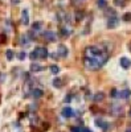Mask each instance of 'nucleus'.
Returning <instances> with one entry per match:
<instances>
[{
  "label": "nucleus",
  "mask_w": 131,
  "mask_h": 132,
  "mask_svg": "<svg viewBox=\"0 0 131 132\" xmlns=\"http://www.w3.org/2000/svg\"><path fill=\"white\" fill-rule=\"evenodd\" d=\"M82 128L81 127H72V132H81Z\"/></svg>",
  "instance_id": "obj_28"
},
{
  "label": "nucleus",
  "mask_w": 131,
  "mask_h": 132,
  "mask_svg": "<svg viewBox=\"0 0 131 132\" xmlns=\"http://www.w3.org/2000/svg\"><path fill=\"white\" fill-rule=\"evenodd\" d=\"M86 53H87L90 57H98V56L102 53V50L99 49V48H97V46H90V48L86 49Z\"/></svg>",
  "instance_id": "obj_2"
},
{
  "label": "nucleus",
  "mask_w": 131,
  "mask_h": 132,
  "mask_svg": "<svg viewBox=\"0 0 131 132\" xmlns=\"http://www.w3.org/2000/svg\"><path fill=\"white\" fill-rule=\"evenodd\" d=\"M94 102H97V103H99V102H102V100L105 99V94L102 91H99V92H97L95 95H94Z\"/></svg>",
  "instance_id": "obj_13"
},
{
  "label": "nucleus",
  "mask_w": 131,
  "mask_h": 132,
  "mask_svg": "<svg viewBox=\"0 0 131 132\" xmlns=\"http://www.w3.org/2000/svg\"><path fill=\"white\" fill-rule=\"evenodd\" d=\"M83 63H85V67L89 70H98L99 67H101V63L98 62V60L94 57H86L85 61H83Z\"/></svg>",
  "instance_id": "obj_1"
},
{
  "label": "nucleus",
  "mask_w": 131,
  "mask_h": 132,
  "mask_svg": "<svg viewBox=\"0 0 131 132\" xmlns=\"http://www.w3.org/2000/svg\"><path fill=\"white\" fill-rule=\"evenodd\" d=\"M37 54H38V58H46L49 56V53L46 48H37Z\"/></svg>",
  "instance_id": "obj_10"
},
{
  "label": "nucleus",
  "mask_w": 131,
  "mask_h": 132,
  "mask_svg": "<svg viewBox=\"0 0 131 132\" xmlns=\"http://www.w3.org/2000/svg\"><path fill=\"white\" fill-rule=\"evenodd\" d=\"M11 1H12V4H19V3H20V0H11Z\"/></svg>",
  "instance_id": "obj_31"
},
{
  "label": "nucleus",
  "mask_w": 131,
  "mask_h": 132,
  "mask_svg": "<svg viewBox=\"0 0 131 132\" xmlns=\"http://www.w3.org/2000/svg\"><path fill=\"white\" fill-rule=\"evenodd\" d=\"M32 95H33V98L38 99V98H41L44 95V92H43V90H40V89H33L32 90Z\"/></svg>",
  "instance_id": "obj_14"
},
{
  "label": "nucleus",
  "mask_w": 131,
  "mask_h": 132,
  "mask_svg": "<svg viewBox=\"0 0 131 132\" xmlns=\"http://www.w3.org/2000/svg\"><path fill=\"white\" fill-rule=\"evenodd\" d=\"M57 54H58V57H62V58H66L68 57V54H69V50H68V48L65 46V45H58V48H57Z\"/></svg>",
  "instance_id": "obj_3"
},
{
  "label": "nucleus",
  "mask_w": 131,
  "mask_h": 132,
  "mask_svg": "<svg viewBox=\"0 0 131 132\" xmlns=\"http://www.w3.org/2000/svg\"><path fill=\"white\" fill-rule=\"evenodd\" d=\"M17 57H19V60H24V58L27 57L25 52H20V53H19V56H17Z\"/></svg>",
  "instance_id": "obj_25"
},
{
  "label": "nucleus",
  "mask_w": 131,
  "mask_h": 132,
  "mask_svg": "<svg viewBox=\"0 0 131 132\" xmlns=\"http://www.w3.org/2000/svg\"><path fill=\"white\" fill-rule=\"evenodd\" d=\"M41 25H43V24H41L40 21H37V22H35V24L32 25V29L37 32V30H40V29H41Z\"/></svg>",
  "instance_id": "obj_19"
},
{
  "label": "nucleus",
  "mask_w": 131,
  "mask_h": 132,
  "mask_svg": "<svg viewBox=\"0 0 131 132\" xmlns=\"http://www.w3.org/2000/svg\"><path fill=\"white\" fill-rule=\"evenodd\" d=\"M122 19H123V21L130 22V21H131V13H129V12H127V13H124V15H123V17H122Z\"/></svg>",
  "instance_id": "obj_22"
},
{
  "label": "nucleus",
  "mask_w": 131,
  "mask_h": 132,
  "mask_svg": "<svg viewBox=\"0 0 131 132\" xmlns=\"http://www.w3.org/2000/svg\"><path fill=\"white\" fill-rule=\"evenodd\" d=\"M81 132H93L91 130H89V128H82V131Z\"/></svg>",
  "instance_id": "obj_30"
},
{
  "label": "nucleus",
  "mask_w": 131,
  "mask_h": 132,
  "mask_svg": "<svg viewBox=\"0 0 131 132\" xmlns=\"http://www.w3.org/2000/svg\"><path fill=\"white\" fill-rule=\"evenodd\" d=\"M53 86L57 87V89H60L61 86H62V81H61L60 78H54V79H53Z\"/></svg>",
  "instance_id": "obj_16"
},
{
  "label": "nucleus",
  "mask_w": 131,
  "mask_h": 132,
  "mask_svg": "<svg viewBox=\"0 0 131 132\" xmlns=\"http://www.w3.org/2000/svg\"><path fill=\"white\" fill-rule=\"evenodd\" d=\"M61 32H62V36H65V37L70 36V29H68V28H62V29H61Z\"/></svg>",
  "instance_id": "obj_23"
},
{
  "label": "nucleus",
  "mask_w": 131,
  "mask_h": 132,
  "mask_svg": "<svg viewBox=\"0 0 131 132\" xmlns=\"http://www.w3.org/2000/svg\"><path fill=\"white\" fill-rule=\"evenodd\" d=\"M110 111H111V114L113 115H115V116H119V115H122V107L121 106H116V104H113L111 106V108H110Z\"/></svg>",
  "instance_id": "obj_9"
},
{
  "label": "nucleus",
  "mask_w": 131,
  "mask_h": 132,
  "mask_svg": "<svg viewBox=\"0 0 131 132\" xmlns=\"http://www.w3.org/2000/svg\"><path fill=\"white\" fill-rule=\"evenodd\" d=\"M119 63H121V66L123 67V69H129V67L131 66V61L126 57H122L121 60H119Z\"/></svg>",
  "instance_id": "obj_12"
},
{
  "label": "nucleus",
  "mask_w": 131,
  "mask_h": 132,
  "mask_svg": "<svg viewBox=\"0 0 131 132\" xmlns=\"http://www.w3.org/2000/svg\"><path fill=\"white\" fill-rule=\"evenodd\" d=\"M78 1H85V0H78Z\"/></svg>",
  "instance_id": "obj_34"
},
{
  "label": "nucleus",
  "mask_w": 131,
  "mask_h": 132,
  "mask_svg": "<svg viewBox=\"0 0 131 132\" xmlns=\"http://www.w3.org/2000/svg\"><path fill=\"white\" fill-rule=\"evenodd\" d=\"M70 100H72V97H70V95H68V97L65 98V102H70Z\"/></svg>",
  "instance_id": "obj_29"
},
{
  "label": "nucleus",
  "mask_w": 131,
  "mask_h": 132,
  "mask_svg": "<svg viewBox=\"0 0 131 132\" xmlns=\"http://www.w3.org/2000/svg\"><path fill=\"white\" fill-rule=\"evenodd\" d=\"M131 95V91L130 90H122V91H118L116 92V97L121 98V99H127Z\"/></svg>",
  "instance_id": "obj_11"
},
{
  "label": "nucleus",
  "mask_w": 131,
  "mask_h": 132,
  "mask_svg": "<svg viewBox=\"0 0 131 132\" xmlns=\"http://www.w3.org/2000/svg\"><path fill=\"white\" fill-rule=\"evenodd\" d=\"M51 71H52V74H58L60 73V67L53 65V66H51Z\"/></svg>",
  "instance_id": "obj_21"
},
{
  "label": "nucleus",
  "mask_w": 131,
  "mask_h": 132,
  "mask_svg": "<svg viewBox=\"0 0 131 132\" xmlns=\"http://www.w3.org/2000/svg\"><path fill=\"white\" fill-rule=\"evenodd\" d=\"M115 5H124V0H114Z\"/></svg>",
  "instance_id": "obj_26"
},
{
  "label": "nucleus",
  "mask_w": 131,
  "mask_h": 132,
  "mask_svg": "<svg viewBox=\"0 0 131 132\" xmlns=\"http://www.w3.org/2000/svg\"><path fill=\"white\" fill-rule=\"evenodd\" d=\"M21 22L24 25L29 24V12H28V9H23V12H21Z\"/></svg>",
  "instance_id": "obj_8"
},
{
  "label": "nucleus",
  "mask_w": 131,
  "mask_h": 132,
  "mask_svg": "<svg viewBox=\"0 0 131 132\" xmlns=\"http://www.w3.org/2000/svg\"><path fill=\"white\" fill-rule=\"evenodd\" d=\"M20 41H21V44L23 45H28L29 44V36H21V38H20Z\"/></svg>",
  "instance_id": "obj_17"
},
{
  "label": "nucleus",
  "mask_w": 131,
  "mask_h": 132,
  "mask_svg": "<svg viewBox=\"0 0 131 132\" xmlns=\"http://www.w3.org/2000/svg\"><path fill=\"white\" fill-rule=\"evenodd\" d=\"M44 38L46 41H49V42H53V41L57 40V35L54 32H52V30H46V32H44Z\"/></svg>",
  "instance_id": "obj_5"
},
{
  "label": "nucleus",
  "mask_w": 131,
  "mask_h": 132,
  "mask_svg": "<svg viewBox=\"0 0 131 132\" xmlns=\"http://www.w3.org/2000/svg\"><path fill=\"white\" fill-rule=\"evenodd\" d=\"M5 56H7V60H8V61H11V60L13 58V56H15V54H13V52H12L11 49H8L7 52H5Z\"/></svg>",
  "instance_id": "obj_20"
},
{
  "label": "nucleus",
  "mask_w": 131,
  "mask_h": 132,
  "mask_svg": "<svg viewBox=\"0 0 131 132\" xmlns=\"http://www.w3.org/2000/svg\"><path fill=\"white\" fill-rule=\"evenodd\" d=\"M95 124L98 125L102 131H105V132L109 130V127H110V124H109L107 122H105V120H102V119H97L95 120Z\"/></svg>",
  "instance_id": "obj_7"
},
{
  "label": "nucleus",
  "mask_w": 131,
  "mask_h": 132,
  "mask_svg": "<svg viewBox=\"0 0 131 132\" xmlns=\"http://www.w3.org/2000/svg\"><path fill=\"white\" fill-rule=\"evenodd\" d=\"M29 57H30V60H33V61H35V60H37V58H38V54H37V48H36V49L33 50L32 53H30V54H29Z\"/></svg>",
  "instance_id": "obj_18"
},
{
  "label": "nucleus",
  "mask_w": 131,
  "mask_h": 132,
  "mask_svg": "<svg viewBox=\"0 0 131 132\" xmlns=\"http://www.w3.org/2000/svg\"><path fill=\"white\" fill-rule=\"evenodd\" d=\"M119 24V19L116 17V16H111V17H109L107 20V28H110V29H114V28H116Z\"/></svg>",
  "instance_id": "obj_4"
},
{
  "label": "nucleus",
  "mask_w": 131,
  "mask_h": 132,
  "mask_svg": "<svg viewBox=\"0 0 131 132\" xmlns=\"http://www.w3.org/2000/svg\"><path fill=\"white\" fill-rule=\"evenodd\" d=\"M97 5H98L99 8H105L106 7V0H98V1H97Z\"/></svg>",
  "instance_id": "obj_24"
},
{
  "label": "nucleus",
  "mask_w": 131,
  "mask_h": 132,
  "mask_svg": "<svg viewBox=\"0 0 131 132\" xmlns=\"http://www.w3.org/2000/svg\"><path fill=\"white\" fill-rule=\"evenodd\" d=\"M61 114H62L64 118H72L74 115V111L72 107H69V106H66V107L62 108V111H61Z\"/></svg>",
  "instance_id": "obj_6"
},
{
  "label": "nucleus",
  "mask_w": 131,
  "mask_h": 132,
  "mask_svg": "<svg viewBox=\"0 0 131 132\" xmlns=\"http://www.w3.org/2000/svg\"><path fill=\"white\" fill-rule=\"evenodd\" d=\"M43 70H44V67L41 65H38V63H32V65H30V71H33V73L43 71Z\"/></svg>",
  "instance_id": "obj_15"
},
{
  "label": "nucleus",
  "mask_w": 131,
  "mask_h": 132,
  "mask_svg": "<svg viewBox=\"0 0 131 132\" xmlns=\"http://www.w3.org/2000/svg\"><path fill=\"white\" fill-rule=\"evenodd\" d=\"M129 115H130V118H131V110H130V112H129Z\"/></svg>",
  "instance_id": "obj_33"
},
{
  "label": "nucleus",
  "mask_w": 131,
  "mask_h": 132,
  "mask_svg": "<svg viewBox=\"0 0 131 132\" xmlns=\"http://www.w3.org/2000/svg\"><path fill=\"white\" fill-rule=\"evenodd\" d=\"M126 132H131V128H129V130H127Z\"/></svg>",
  "instance_id": "obj_32"
},
{
  "label": "nucleus",
  "mask_w": 131,
  "mask_h": 132,
  "mask_svg": "<svg viewBox=\"0 0 131 132\" xmlns=\"http://www.w3.org/2000/svg\"><path fill=\"white\" fill-rule=\"evenodd\" d=\"M116 92H118V91H116L115 89H113V90H111V92H110V97L111 98H115L116 97Z\"/></svg>",
  "instance_id": "obj_27"
}]
</instances>
